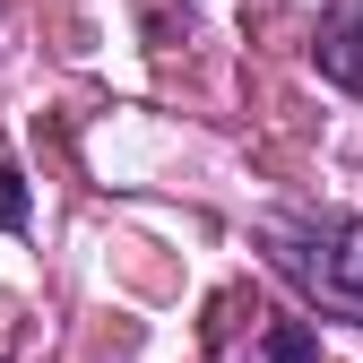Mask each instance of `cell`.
Instances as JSON below:
<instances>
[{
	"instance_id": "obj_2",
	"label": "cell",
	"mask_w": 363,
	"mask_h": 363,
	"mask_svg": "<svg viewBox=\"0 0 363 363\" xmlns=\"http://www.w3.org/2000/svg\"><path fill=\"white\" fill-rule=\"evenodd\" d=\"M277 259H286V268H294V277L320 294V303H337V311H354V320H363V216L277 234Z\"/></svg>"
},
{
	"instance_id": "obj_1",
	"label": "cell",
	"mask_w": 363,
	"mask_h": 363,
	"mask_svg": "<svg viewBox=\"0 0 363 363\" xmlns=\"http://www.w3.org/2000/svg\"><path fill=\"white\" fill-rule=\"evenodd\" d=\"M208 346L225 363H320V337H311L303 320H286V311H268L242 286L208 303Z\"/></svg>"
},
{
	"instance_id": "obj_3",
	"label": "cell",
	"mask_w": 363,
	"mask_h": 363,
	"mask_svg": "<svg viewBox=\"0 0 363 363\" xmlns=\"http://www.w3.org/2000/svg\"><path fill=\"white\" fill-rule=\"evenodd\" d=\"M26 216H35L26 173H18V164H0V234H26Z\"/></svg>"
}]
</instances>
